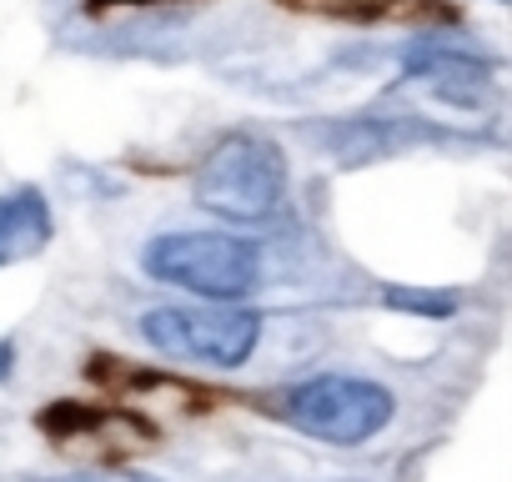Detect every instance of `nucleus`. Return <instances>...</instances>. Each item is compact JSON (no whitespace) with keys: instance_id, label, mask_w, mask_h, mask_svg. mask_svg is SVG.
Wrapping results in <instances>:
<instances>
[{"instance_id":"nucleus-10","label":"nucleus","mask_w":512,"mask_h":482,"mask_svg":"<svg viewBox=\"0 0 512 482\" xmlns=\"http://www.w3.org/2000/svg\"><path fill=\"white\" fill-rule=\"evenodd\" d=\"M111 6H161V0H91V11H111Z\"/></svg>"},{"instance_id":"nucleus-5","label":"nucleus","mask_w":512,"mask_h":482,"mask_svg":"<svg viewBox=\"0 0 512 482\" xmlns=\"http://www.w3.org/2000/svg\"><path fill=\"white\" fill-rule=\"evenodd\" d=\"M36 427L56 442V447H96L106 457H121V452H136V447H151L156 442V422L141 417L136 407H121V402H71V397H56L41 407Z\"/></svg>"},{"instance_id":"nucleus-2","label":"nucleus","mask_w":512,"mask_h":482,"mask_svg":"<svg viewBox=\"0 0 512 482\" xmlns=\"http://www.w3.org/2000/svg\"><path fill=\"white\" fill-rule=\"evenodd\" d=\"M141 267L206 302H236L262 282V247L231 231H166L141 252Z\"/></svg>"},{"instance_id":"nucleus-7","label":"nucleus","mask_w":512,"mask_h":482,"mask_svg":"<svg viewBox=\"0 0 512 482\" xmlns=\"http://www.w3.org/2000/svg\"><path fill=\"white\" fill-rule=\"evenodd\" d=\"M287 11L307 16H332V21H357V26H382V21H452V6L442 0H282Z\"/></svg>"},{"instance_id":"nucleus-3","label":"nucleus","mask_w":512,"mask_h":482,"mask_svg":"<svg viewBox=\"0 0 512 482\" xmlns=\"http://www.w3.org/2000/svg\"><path fill=\"white\" fill-rule=\"evenodd\" d=\"M272 412L282 422H292L297 432L317 437V442H332V447H362L372 442L392 412H397V397L367 377H342V372H327V377H312V382H297V387H282L272 397Z\"/></svg>"},{"instance_id":"nucleus-11","label":"nucleus","mask_w":512,"mask_h":482,"mask_svg":"<svg viewBox=\"0 0 512 482\" xmlns=\"http://www.w3.org/2000/svg\"><path fill=\"white\" fill-rule=\"evenodd\" d=\"M11 362H16V342H0V377H11Z\"/></svg>"},{"instance_id":"nucleus-4","label":"nucleus","mask_w":512,"mask_h":482,"mask_svg":"<svg viewBox=\"0 0 512 482\" xmlns=\"http://www.w3.org/2000/svg\"><path fill=\"white\" fill-rule=\"evenodd\" d=\"M141 337L171 357V362H196V367H241L256 342H262V317L231 307V302H206V307H151L141 317Z\"/></svg>"},{"instance_id":"nucleus-1","label":"nucleus","mask_w":512,"mask_h":482,"mask_svg":"<svg viewBox=\"0 0 512 482\" xmlns=\"http://www.w3.org/2000/svg\"><path fill=\"white\" fill-rule=\"evenodd\" d=\"M196 206H206L221 221H267L287 196V156L277 141L236 131L206 151V161L191 176Z\"/></svg>"},{"instance_id":"nucleus-8","label":"nucleus","mask_w":512,"mask_h":482,"mask_svg":"<svg viewBox=\"0 0 512 482\" xmlns=\"http://www.w3.org/2000/svg\"><path fill=\"white\" fill-rule=\"evenodd\" d=\"M387 307H407V312H422V317H447L457 302H452V297H437V292H407V287H392V292H387Z\"/></svg>"},{"instance_id":"nucleus-6","label":"nucleus","mask_w":512,"mask_h":482,"mask_svg":"<svg viewBox=\"0 0 512 482\" xmlns=\"http://www.w3.org/2000/svg\"><path fill=\"white\" fill-rule=\"evenodd\" d=\"M51 247V206L36 186L0 196V267L31 262Z\"/></svg>"},{"instance_id":"nucleus-9","label":"nucleus","mask_w":512,"mask_h":482,"mask_svg":"<svg viewBox=\"0 0 512 482\" xmlns=\"http://www.w3.org/2000/svg\"><path fill=\"white\" fill-rule=\"evenodd\" d=\"M56 482H161V477L126 472V467H96V472H71V477H56Z\"/></svg>"}]
</instances>
